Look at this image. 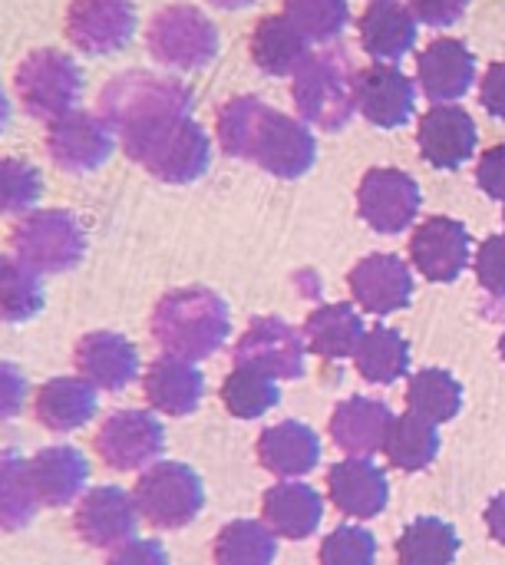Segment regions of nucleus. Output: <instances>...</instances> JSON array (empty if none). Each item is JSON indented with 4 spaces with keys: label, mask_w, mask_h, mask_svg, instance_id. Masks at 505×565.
<instances>
[{
    "label": "nucleus",
    "mask_w": 505,
    "mask_h": 565,
    "mask_svg": "<svg viewBox=\"0 0 505 565\" xmlns=\"http://www.w3.org/2000/svg\"><path fill=\"white\" fill-rule=\"evenodd\" d=\"M192 103L185 83L146 70L119 73L99 93V113L116 129L122 152L169 185L195 182L212 162V142Z\"/></svg>",
    "instance_id": "nucleus-1"
},
{
    "label": "nucleus",
    "mask_w": 505,
    "mask_h": 565,
    "mask_svg": "<svg viewBox=\"0 0 505 565\" xmlns=\"http://www.w3.org/2000/svg\"><path fill=\"white\" fill-rule=\"evenodd\" d=\"M225 156L245 159L278 179H298L314 166V136L304 122L278 113L258 96H232L215 113Z\"/></svg>",
    "instance_id": "nucleus-2"
},
{
    "label": "nucleus",
    "mask_w": 505,
    "mask_h": 565,
    "mask_svg": "<svg viewBox=\"0 0 505 565\" xmlns=\"http://www.w3.org/2000/svg\"><path fill=\"white\" fill-rule=\"evenodd\" d=\"M149 331L162 348V354L198 364L228 341L232 315L215 291L192 285V288L165 291L155 301Z\"/></svg>",
    "instance_id": "nucleus-3"
},
{
    "label": "nucleus",
    "mask_w": 505,
    "mask_h": 565,
    "mask_svg": "<svg viewBox=\"0 0 505 565\" xmlns=\"http://www.w3.org/2000/svg\"><path fill=\"white\" fill-rule=\"evenodd\" d=\"M298 116L318 129H341L357 109V73L344 50L311 53L291 86Z\"/></svg>",
    "instance_id": "nucleus-4"
},
{
    "label": "nucleus",
    "mask_w": 505,
    "mask_h": 565,
    "mask_svg": "<svg viewBox=\"0 0 505 565\" xmlns=\"http://www.w3.org/2000/svg\"><path fill=\"white\" fill-rule=\"evenodd\" d=\"M13 93L30 119L53 122L76 109L83 96V70L69 53L56 46H36L17 63Z\"/></svg>",
    "instance_id": "nucleus-5"
},
{
    "label": "nucleus",
    "mask_w": 505,
    "mask_h": 565,
    "mask_svg": "<svg viewBox=\"0 0 505 565\" xmlns=\"http://www.w3.org/2000/svg\"><path fill=\"white\" fill-rule=\"evenodd\" d=\"M10 255L36 275H63L86 255V228L66 209H33L10 228Z\"/></svg>",
    "instance_id": "nucleus-6"
},
{
    "label": "nucleus",
    "mask_w": 505,
    "mask_h": 565,
    "mask_svg": "<svg viewBox=\"0 0 505 565\" xmlns=\"http://www.w3.org/2000/svg\"><path fill=\"white\" fill-rule=\"evenodd\" d=\"M139 516L162 533L185 530L189 523L198 520L205 507V487L202 477L179 463V460H159L149 470L139 473L136 490H132Z\"/></svg>",
    "instance_id": "nucleus-7"
},
{
    "label": "nucleus",
    "mask_w": 505,
    "mask_h": 565,
    "mask_svg": "<svg viewBox=\"0 0 505 565\" xmlns=\"http://www.w3.org/2000/svg\"><path fill=\"white\" fill-rule=\"evenodd\" d=\"M146 50L169 70H202L218 56V30L198 7L169 3L152 13L146 26Z\"/></svg>",
    "instance_id": "nucleus-8"
},
{
    "label": "nucleus",
    "mask_w": 505,
    "mask_h": 565,
    "mask_svg": "<svg viewBox=\"0 0 505 565\" xmlns=\"http://www.w3.org/2000/svg\"><path fill=\"white\" fill-rule=\"evenodd\" d=\"M46 156L60 172L69 175H86L96 172L99 166H106V159L116 149V129L109 126V119L96 109H73L53 122H46V136H43Z\"/></svg>",
    "instance_id": "nucleus-9"
},
{
    "label": "nucleus",
    "mask_w": 505,
    "mask_h": 565,
    "mask_svg": "<svg viewBox=\"0 0 505 565\" xmlns=\"http://www.w3.org/2000/svg\"><path fill=\"white\" fill-rule=\"evenodd\" d=\"M93 450L109 470H149L152 463H159L165 450V430L152 411H116L99 424Z\"/></svg>",
    "instance_id": "nucleus-10"
},
{
    "label": "nucleus",
    "mask_w": 505,
    "mask_h": 565,
    "mask_svg": "<svg viewBox=\"0 0 505 565\" xmlns=\"http://www.w3.org/2000/svg\"><path fill=\"white\" fill-rule=\"evenodd\" d=\"M132 0H69L63 13L66 40L93 56L122 50L136 33Z\"/></svg>",
    "instance_id": "nucleus-11"
},
{
    "label": "nucleus",
    "mask_w": 505,
    "mask_h": 565,
    "mask_svg": "<svg viewBox=\"0 0 505 565\" xmlns=\"http://www.w3.org/2000/svg\"><path fill=\"white\" fill-rule=\"evenodd\" d=\"M232 358L235 367H251L275 381H294L304 374V341L291 324L278 318L251 321L245 334L235 341Z\"/></svg>",
    "instance_id": "nucleus-12"
},
{
    "label": "nucleus",
    "mask_w": 505,
    "mask_h": 565,
    "mask_svg": "<svg viewBox=\"0 0 505 565\" xmlns=\"http://www.w3.org/2000/svg\"><path fill=\"white\" fill-rule=\"evenodd\" d=\"M139 510L132 493L122 487H93L86 490L73 507V533L89 550H116L129 540H136Z\"/></svg>",
    "instance_id": "nucleus-13"
},
{
    "label": "nucleus",
    "mask_w": 505,
    "mask_h": 565,
    "mask_svg": "<svg viewBox=\"0 0 505 565\" xmlns=\"http://www.w3.org/2000/svg\"><path fill=\"white\" fill-rule=\"evenodd\" d=\"M357 209L370 228L397 235L420 212V185L404 169H370L361 179Z\"/></svg>",
    "instance_id": "nucleus-14"
},
{
    "label": "nucleus",
    "mask_w": 505,
    "mask_h": 565,
    "mask_svg": "<svg viewBox=\"0 0 505 565\" xmlns=\"http://www.w3.org/2000/svg\"><path fill=\"white\" fill-rule=\"evenodd\" d=\"M76 374L106 394L129 387L139 377V351L126 334L116 331H89L73 348Z\"/></svg>",
    "instance_id": "nucleus-15"
},
{
    "label": "nucleus",
    "mask_w": 505,
    "mask_h": 565,
    "mask_svg": "<svg viewBox=\"0 0 505 565\" xmlns=\"http://www.w3.org/2000/svg\"><path fill=\"white\" fill-rule=\"evenodd\" d=\"M410 258L430 281H453L470 262V232L456 218L433 215L410 235Z\"/></svg>",
    "instance_id": "nucleus-16"
},
{
    "label": "nucleus",
    "mask_w": 505,
    "mask_h": 565,
    "mask_svg": "<svg viewBox=\"0 0 505 565\" xmlns=\"http://www.w3.org/2000/svg\"><path fill=\"white\" fill-rule=\"evenodd\" d=\"M327 497L337 513L351 520H374L384 513L390 487L384 470L370 463V457H351L327 470Z\"/></svg>",
    "instance_id": "nucleus-17"
},
{
    "label": "nucleus",
    "mask_w": 505,
    "mask_h": 565,
    "mask_svg": "<svg viewBox=\"0 0 505 565\" xmlns=\"http://www.w3.org/2000/svg\"><path fill=\"white\" fill-rule=\"evenodd\" d=\"M347 285L354 301L370 315L400 311L413 295V275L397 255H367L354 265Z\"/></svg>",
    "instance_id": "nucleus-18"
},
{
    "label": "nucleus",
    "mask_w": 505,
    "mask_h": 565,
    "mask_svg": "<svg viewBox=\"0 0 505 565\" xmlns=\"http://www.w3.org/2000/svg\"><path fill=\"white\" fill-rule=\"evenodd\" d=\"M99 397L79 374H60L33 391V417L50 434H73L96 417Z\"/></svg>",
    "instance_id": "nucleus-19"
},
{
    "label": "nucleus",
    "mask_w": 505,
    "mask_h": 565,
    "mask_svg": "<svg viewBox=\"0 0 505 565\" xmlns=\"http://www.w3.org/2000/svg\"><path fill=\"white\" fill-rule=\"evenodd\" d=\"M30 473H33L40 507L63 510V507H73L86 493L89 460L83 457V450L69 444H53L30 457Z\"/></svg>",
    "instance_id": "nucleus-20"
},
{
    "label": "nucleus",
    "mask_w": 505,
    "mask_h": 565,
    "mask_svg": "<svg viewBox=\"0 0 505 565\" xmlns=\"http://www.w3.org/2000/svg\"><path fill=\"white\" fill-rule=\"evenodd\" d=\"M476 149V122L463 106L437 103L420 119V152L437 169L463 166Z\"/></svg>",
    "instance_id": "nucleus-21"
},
{
    "label": "nucleus",
    "mask_w": 505,
    "mask_h": 565,
    "mask_svg": "<svg viewBox=\"0 0 505 565\" xmlns=\"http://www.w3.org/2000/svg\"><path fill=\"white\" fill-rule=\"evenodd\" d=\"M251 63L268 76H294L301 63L311 56L308 33L284 13H268L255 23L248 36Z\"/></svg>",
    "instance_id": "nucleus-22"
},
{
    "label": "nucleus",
    "mask_w": 505,
    "mask_h": 565,
    "mask_svg": "<svg viewBox=\"0 0 505 565\" xmlns=\"http://www.w3.org/2000/svg\"><path fill=\"white\" fill-rule=\"evenodd\" d=\"M142 394L152 411L169 417H189L205 397V377L192 361L182 358H155L142 377Z\"/></svg>",
    "instance_id": "nucleus-23"
},
{
    "label": "nucleus",
    "mask_w": 505,
    "mask_h": 565,
    "mask_svg": "<svg viewBox=\"0 0 505 565\" xmlns=\"http://www.w3.org/2000/svg\"><path fill=\"white\" fill-rule=\"evenodd\" d=\"M258 463L278 480H301L321 460V440L298 420H281L258 437Z\"/></svg>",
    "instance_id": "nucleus-24"
},
{
    "label": "nucleus",
    "mask_w": 505,
    "mask_h": 565,
    "mask_svg": "<svg viewBox=\"0 0 505 565\" xmlns=\"http://www.w3.org/2000/svg\"><path fill=\"white\" fill-rule=\"evenodd\" d=\"M417 70H420V89L433 103H453V99L466 96L473 79H476L473 53L460 40H453V36L433 40L420 53Z\"/></svg>",
    "instance_id": "nucleus-25"
},
{
    "label": "nucleus",
    "mask_w": 505,
    "mask_h": 565,
    "mask_svg": "<svg viewBox=\"0 0 505 565\" xmlns=\"http://www.w3.org/2000/svg\"><path fill=\"white\" fill-rule=\"evenodd\" d=\"M357 109L374 126H404L413 113V83L390 63L357 73Z\"/></svg>",
    "instance_id": "nucleus-26"
},
{
    "label": "nucleus",
    "mask_w": 505,
    "mask_h": 565,
    "mask_svg": "<svg viewBox=\"0 0 505 565\" xmlns=\"http://www.w3.org/2000/svg\"><path fill=\"white\" fill-rule=\"evenodd\" d=\"M261 516L275 536L298 543V540H308L311 533H318L321 516H324V503H321L314 487H308L301 480H281L278 487H271L265 493Z\"/></svg>",
    "instance_id": "nucleus-27"
},
{
    "label": "nucleus",
    "mask_w": 505,
    "mask_h": 565,
    "mask_svg": "<svg viewBox=\"0 0 505 565\" xmlns=\"http://www.w3.org/2000/svg\"><path fill=\"white\" fill-rule=\"evenodd\" d=\"M390 424H394V414L384 401L351 397L334 411L331 437L351 457H374L377 450H384Z\"/></svg>",
    "instance_id": "nucleus-28"
},
{
    "label": "nucleus",
    "mask_w": 505,
    "mask_h": 565,
    "mask_svg": "<svg viewBox=\"0 0 505 565\" xmlns=\"http://www.w3.org/2000/svg\"><path fill=\"white\" fill-rule=\"evenodd\" d=\"M361 43L374 60H400L413 40H417V17L410 13V7L397 3V0H374L361 23Z\"/></svg>",
    "instance_id": "nucleus-29"
},
{
    "label": "nucleus",
    "mask_w": 505,
    "mask_h": 565,
    "mask_svg": "<svg viewBox=\"0 0 505 565\" xmlns=\"http://www.w3.org/2000/svg\"><path fill=\"white\" fill-rule=\"evenodd\" d=\"M364 334H367L364 321L351 305H324V308L311 311L304 321V341H308L311 354H318L324 361L351 358Z\"/></svg>",
    "instance_id": "nucleus-30"
},
{
    "label": "nucleus",
    "mask_w": 505,
    "mask_h": 565,
    "mask_svg": "<svg viewBox=\"0 0 505 565\" xmlns=\"http://www.w3.org/2000/svg\"><path fill=\"white\" fill-rule=\"evenodd\" d=\"M40 497L30 473V457L0 450V533H20L33 523Z\"/></svg>",
    "instance_id": "nucleus-31"
},
{
    "label": "nucleus",
    "mask_w": 505,
    "mask_h": 565,
    "mask_svg": "<svg viewBox=\"0 0 505 565\" xmlns=\"http://www.w3.org/2000/svg\"><path fill=\"white\" fill-rule=\"evenodd\" d=\"M275 556H278V540L258 520H235L222 526L212 546L215 565H271Z\"/></svg>",
    "instance_id": "nucleus-32"
},
{
    "label": "nucleus",
    "mask_w": 505,
    "mask_h": 565,
    "mask_svg": "<svg viewBox=\"0 0 505 565\" xmlns=\"http://www.w3.org/2000/svg\"><path fill=\"white\" fill-rule=\"evenodd\" d=\"M440 450V434H437V424L417 417V414H404V417H394L390 430H387V440H384V454L387 460L397 467V470H423L433 463Z\"/></svg>",
    "instance_id": "nucleus-33"
},
{
    "label": "nucleus",
    "mask_w": 505,
    "mask_h": 565,
    "mask_svg": "<svg viewBox=\"0 0 505 565\" xmlns=\"http://www.w3.org/2000/svg\"><path fill=\"white\" fill-rule=\"evenodd\" d=\"M43 311V275L17 255H0V324H23Z\"/></svg>",
    "instance_id": "nucleus-34"
},
{
    "label": "nucleus",
    "mask_w": 505,
    "mask_h": 565,
    "mask_svg": "<svg viewBox=\"0 0 505 565\" xmlns=\"http://www.w3.org/2000/svg\"><path fill=\"white\" fill-rule=\"evenodd\" d=\"M354 361H357V371L370 384H394L410 367V348L394 328L377 324L361 338V344L354 351Z\"/></svg>",
    "instance_id": "nucleus-35"
},
{
    "label": "nucleus",
    "mask_w": 505,
    "mask_h": 565,
    "mask_svg": "<svg viewBox=\"0 0 505 565\" xmlns=\"http://www.w3.org/2000/svg\"><path fill=\"white\" fill-rule=\"evenodd\" d=\"M460 553V536L450 523L423 516L413 520L397 540L400 565H450Z\"/></svg>",
    "instance_id": "nucleus-36"
},
{
    "label": "nucleus",
    "mask_w": 505,
    "mask_h": 565,
    "mask_svg": "<svg viewBox=\"0 0 505 565\" xmlns=\"http://www.w3.org/2000/svg\"><path fill=\"white\" fill-rule=\"evenodd\" d=\"M407 404H410V414H417V417H423L430 424H443V420H453L460 414L463 387L447 371L427 367L410 381Z\"/></svg>",
    "instance_id": "nucleus-37"
},
{
    "label": "nucleus",
    "mask_w": 505,
    "mask_h": 565,
    "mask_svg": "<svg viewBox=\"0 0 505 565\" xmlns=\"http://www.w3.org/2000/svg\"><path fill=\"white\" fill-rule=\"evenodd\" d=\"M222 404L238 420H258L278 404V381L251 367H235L222 384Z\"/></svg>",
    "instance_id": "nucleus-38"
},
{
    "label": "nucleus",
    "mask_w": 505,
    "mask_h": 565,
    "mask_svg": "<svg viewBox=\"0 0 505 565\" xmlns=\"http://www.w3.org/2000/svg\"><path fill=\"white\" fill-rule=\"evenodd\" d=\"M43 195V175L33 162L20 156H0V215L20 218L33 209H40Z\"/></svg>",
    "instance_id": "nucleus-39"
},
{
    "label": "nucleus",
    "mask_w": 505,
    "mask_h": 565,
    "mask_svg": "<svg viewBox=\"0 0 505 565\" xmlns=\"http://www.w3.org/2000/svg\"><path fill=\"white\" fill-rule=\"evenodd\" d=\"M281 13L291 17L308 40H334L351 17L347 0H281Z\"/></svg>",
    "instance_id": "nucleus-40"
},
{
    "label": "nucleus",
    "mask_w": 505,
    "mask_h": 565,
    "mask_svg": "<svg viewBox=\"0 0 505 565\" xmlns=\"http://www.w3.org/2000/svg\"><path fill=\"white\" fill-rule=\"evenodd\" d=\"M377 543L361 526H337L321 543V565H374Z\"/></svg>",
    "instance_id": "nucleus-41"
},
{
    "label": "nucleus",
    "mask_w": 505,
    "mask_h": 565,
    "mask_svg": "<svg viewBox=\"0 0 505 565\" xmlns=\"http://www.w3.org/2000/svg\"><path fill=\"white\" fill-rule=\"evenodd\" d=\"M26 397H30L26 374L17 364L0 361V424L20 417L23 407H26Z\"/></svg>",
    "instance_id": "nucleus-42"
},
{
    "label": "nucleus",
    "mask_w": 505,
    "mask_h": 565,
    "mask_svg": "<svg viewBox=\"0 0 505 565\" xmlns=\"http://www.w3.org/2000/svg\"><path fill=\"white\" fill-rule=\"evenodd\" d=\"M476 275L486 291L505 295V235H493L483 242L476 255Z\"/></svg>",
    "instance_id": "nucleus-43"
},
{
    "label": "nucleus",
    "mask_w": 505,
    "mask_h": 565,
    "mask_svg": "<svg viewBox=\"0 0 505 565\" xmlns=\"http://www.w3.org/2000/svg\"><path fill=\"white\" fill-rule=\"evenodd\" d=\"M407 7L427 26H450L466 13L470 0H407Z\"/></svg>",
    "instance_id": "nucleus-44"
},
{
    "label": "nucleus",
    "mask_w": 505,
    "mask_h": 565,
    "mask_svg": "<svg viewBox=\"0 0 505 565\" xmlns=\"http://www.w3.org/2000/svg\"><path fill=\"white\" fill-rule=\"evenodd\" d=\"M106 565H169L159 540H129L109 553Z\"/></svg>",
    "instance_id": "nucleus-45"
},
{
    "label": "nucleus",
    "mask_w": 505,
    "mask_h": 565,
    "mask_svg": "<svg viewBox=\"0 0 505 565\" xmlns=\"http://www.w3.org/2000/svg\"><path fill=\"white\" fill-rule=\"evenodd\" d=\"M476 182L483 185L486 195L493 199H503L505 202V142L503 146H493L480 156V166H476Z\"/></svg>",
    "instance_id": "nucleus-46"
},
{
    "label": "nucleus",
    "mask_w": 505,
    "mask_h": 565,
    "mask_svg": "<svg viewBox=\"0 0 505 565\" xmlns=\"http://www.w3.org/2000/svg\"><path fill=\"white\" fill-rule=\"evenodd\" d=\"M480 99H483V106H486L493 116L505 119V60L503 63H493V66L486 70V76H483V83H480Z\"/></svg>",
    "instance_id": "nucleus-47"
},
{
    "label": "nucleus",
    "mask_w": 505,
    "mask_h": 565,
    "mask_svg": "<svg viewBox=\"0 0 505 565\" xmlns=\"http://www.w3.org/2000/svg\"><path fill=\"white\" fill-rule=\"evenodd\" d=\"M486 526H490L493 540H499L505 546V493L490 503V510H486Z\"/></svg>",
    "instance_id": "nucleus-48"
},
{
    "label": "nucleus",
    "mask_w": 505,
    "mask_h": 565,
    "mask_svg": "<svg viewBox=\"0 0 505 565\" xmlns=\"http://www.w3.org/2000/svg\"><path fill=\"white\" fill-rule=\"evenodd\" d=\"M212 7H222V10H241V7H248V3H255V0H208Z\"/></svg>",
    "instance_id": "nucleus-49"
},
{
    "label": "nucleus",
    "mask_w": 505,
    "mask_h": 565,
    "mask_svg": "<svg viewBox=\"0 0 505 565\" xmlns=\"http://www.w3.org/2000/svg\"><path fill=\"white\" fill-rule=\"evenodd\" d=\"M7 119H10V99H7V93L0 86V129L7 126Z\"/></svg>",
    "instance_id": "nucleus-50"
},
{
    "label": "nucleus",
    "mask_w": 505,
    "mask_h": 565,
    "mask_svg": "<svg viewBox=\"0 0 505 565\" xmlns=\"http://www.w3.org/2000/svg\"><path fill=\"white\" fill-rule=\"evenodd\" d=\"M499 351H503V358H505V334H503V344H499Z\"/></svg>",
    "instance_id": "nucleus-51"
}]
</instances>
